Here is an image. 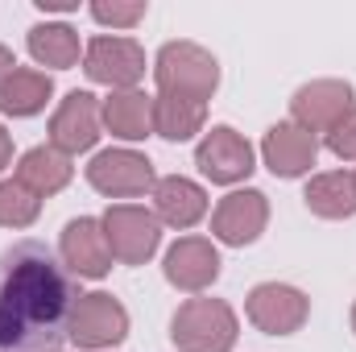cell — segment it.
Here are the masks:
<instances>
[{"instance_id":"5","label":"cell","mask_w":356,"mask_h":352,"mask_svg":"<svg viewBox=\"0 0 356 352\" xmlns=\"http://www.w3.org/2000/svg\"><path fill=\"white\" fill-rule=\"evenodd\" d=\"M83 71L91 83H104L112 91H137L145 79V50L133 38H91L83 46Z\"/></svg>"},{"instance_id":"27","label":"cell","mask_w":356,"mask_h":352,"mask_svg":"<svg viewBox=\"0 0 356 352\" xmlns=\"http://www.w3.org/2000/svg\"><path fill=\"white\" fill-rule=\"evenodd\" d=\"M42 13H75L79 8V0H33Z\"/></svg>"},{"instance_id":"3","label":"cell","mask_w":356,"mask_h":352,"mask_svg":"<svg viewBox=\"0 0 356 352\" xmlns=\"http://www.w3.org/2000/svg\"><path fill=\"white\" fill-rule=\"evenodd\" d=\"M236 336L241 323L224 298H186L170 315V344L178 352H232Z\"/></svg>"},{"instance_id":"30","label":"cell","mask_w":356,"mask_h":352,"mask_svg":"<svg viewBox=\"0 0 356 352\" xmlns=\"http://www.w3.org/2000/svg\"><path fill=\"white\" fill-rule=\"evenodd\" d=\"M353 178H356V175H353Z\"/></svg>"},{"instance_id":"13","label":"cell","mask_w":356,"mask_h":352,"mask_svg":"<svg viewBox=\"0 0 356 352\" xmlns=\"http://www.w3.org/2000/svg\"><path fill=\"white\" fill-rule=\"evenodd\" d=\"M348 108H353V83L348 79H311L290 95V120L315 137L327 133Z\"/></svg>"},{"instance_id":"10","label":"cell","mask_w":356,"mask_h":352,"mask_svg":"<svg viewBox=\"0 0 356 352\" xmlns=\"http://www.w3.org/2000/svg\"><path fill=\"white\" fill-rule=\"evenodd\" d=\"M269 224V199L266 191L257 186H245V191H232L216 203L211 211V237L220 245H232V249H245L253 245Z\"/></svg>"},{"instance_id":"9","label":"cell","mask_w":356,"mask_h":352,"mask_svg":"<svg viewBox=\"0 0 356 352\" xmlns=\"http://www.w3.org/2000/svg\"><path fill=\"white\" fill-rule=\"evenodd\" d=\"M129 336V311L116 294L108 290H91L79 298L75 319H71V344L83 352H99V349H116Z\"/></svg>"},{"instance_id":"22","label":"cell","mask_w":356,"mask_h":352,"mask_svg":"<svg viewBox=\"0 0 356 352\" xmlns=\"http://www.w3.org/2000/svg\"><path fill=\"white\" fill-rule=\"evenodd\" d=\"M207 125V104L199 99H182V95H154V133L166 141H191L195 133H203Z\"/></svg>"},{"instance_id":"16","label":"cell","mask_w":356,"mask_h":352,"mask_svg":"<svg viewBox=\"0 0 356 352\" xmlns=\"http://www.w3.org/2000/svg\"><path fill=\"white\" fill-rule=\"evenodd\" d=\"M154 216H158V224H166L175 232H186V228H195L207 216V191L195 178H182V175L158 178V186H154Z\"/></svg>"},{"instance_id":"24","label":"cell","mask_w":356,"mask_h":352,"mask_svg":"<svg viewBox=\"0 0 356 352\" xmlns=\"http://www.w3.org/2000/svg\"><path fill=\"white\" fill-rule=\"evenodd\" d=\"M91 17L99 21V25H112V29H133L137 21H145V4L141 0H133V4H108V0H95L88 8Z\"/></svg>"},{"instance_id":"17","label":"cell","mask_w":356,"mask_h":352,"mask_svg":"<svg viewBox=\"0 0 356 352\" xmlns=\"http://www.w3.org/2000/svg\"><path fill=\"white\" fill-rule=\"evenodd\" d=\"M104 129L120 141H145L154 133V95L145 91H112L99 108Z\"/></svg>"},{"instance_id":"20","label":"cell","mask_w":356,"mask_h":352,"mask_svg":"<svg viewBox=\"0 0 356 352\" xmlns=\"http://www.w3.org/2000/svg\"><path fill=\"white\" fill-rule=\"evenodd\" d=\"M29 54L38 67H54V71H71L83 54L79 33L67 21H42L29 29Z\"/></svg>"},{"instance_id":"4","label":"cell","mask_w":356,"mask_h":352,"mask_svg":"<svg viewBox=\"0 0 356 352\" xmlns=\"http://www.w3.org/2000/svg\"><path fill=\"white\" fill-rule=\"evenodd\" d=\"M99 224H104L112 262H120V265H145L158 253V245H162V224L141 203H112Z\"/></svg>"},{"instance_id":"7","label":"cell","mask_w":356,"mask_h":352,"mask_svg":"<svg viewBox=\"0 0 356 352\" xmlns=\"http://www.w3.org/2000/svg\"><path fill=\"white\" fill-rule=\"evenodd\" d=\"M88 182L104 199H137V195H154L158 175L154 162L137 150H104L88 162Z\"/></svg>"},{"instance_id":"2","label":"cell","mask_w":356,"mask_h":352,"mask_svg":"<svg viewBox=\"0 0 356 352\" xmlns=\"http://www.w3.org/2000/svg\"><path fill=\"white\" fill-rule=\"evenodd\" d=\"M154 79H158V95H182L207 104L220 88V63L199 42H166L154 58Z\"/></svg>"},{"instance_id":"6","label":"cell","mask_w":356,"mask_h":352,"mask_svg":"<svg viewBox=\"0 0 356 352\" xmlns=\"http://www.w3.org/2000/svg\"><path fill=\"white\" fill-rule=\"evenodd\" d=\"M245 315L257 332L266 336H294L302 332V323L311 319V298L298 290V286H286V282H261L249 290L245 298Z\"/></svg>"},{"instance_id":"15","label":"cell","mask_w":356,"mask_h":352,"mask_svg":"<svg viewBox=\"0 0 356 352\" xmlns=\"http://www.w3.org/2000/svg\"><path fill=\"white\" fill-rule=\"evenodd\" d=\"M58 257L75 278H104L112 269V249H108L104 224L95 216L67 220V228L58 237Z\"/></svg>"},{"instance_id":"12","label":"cell","mask_w":356,"mask_h":352,"mask_svg":"<svg viewBox=\"0 0 356 352\" xmlns=\"http://www.w3.org/2000/svg\"><path fill=\"white\" fill-rule=\"evenodd\" d=\"M261 162L273 178H302L311 175V166L319 162V137L307 133L294 120H277L266 129L261 141Z\"/></svg>"},{"instance_id":"28","label":"cell","mask_w":356,"mask_h":352,"mask_svg":"<svg viewBox=\"0 0 356 352\" xmlns=\"http://www.w3.org/2000/svg\"><path fill=\"white\" fill-rule=\"evenodd\" d=\"M8 162H13V137H8V133H4V125H0V170H4Z\"/></svg>"},{"instance_id":"26","label":"cell","mask_w":356,"mask_h":352,"mask_svg":"<svg viewBox=\"0 0 356 352\" xmlns=\"http://www.w3.org/2000/svg\"><path fill=\"white\" fill-rule=\"evenodd\" d=\"M13 71H17V58H13V50L0 42V91H4V83L13 79Z\"/></svg>"},{"instance_id":"11","label":"cell","mask_w":356,"mask_h":352,"mask_svg":"<svg viewBox=\"0 0 356 352\" xmlns=\"http://www.w3.org/2000/svg\"><path fill=\"white\" fill-rule=\"evenodd\" d=\"M99 108H104V104H99L91 91L75 88L58 108H54V116H50V145H54L58 154H67V158L88 154L91 145L99 141V125H104Z\"/></svg>"},{"instance_id":"29","label":"cell","mask_w":356,"mask_h":352,"mask_svg":"<svg viewBox=\"0 0 356 352\" xmlns=\"http://www.w3.org/2000/svg\"><path fill=\"white\" fill-rule=\"evenodd\" d=\"M353 336H356V303H353Z\"/></svg>"},{"instance_id":"14","label":"cell","mask_w":356,"mask_h":352,"mask_svg":"<svg viewBox=\"0 0 356 352\" xmlns=\"http://www.w3.org/2000/svg\"><path fill=\"white\" fill-rule=\"evenodd\" d=\"M166 282L182 294H203L220 278V249L207 237H178L162 262Z\"/></svg>"},{"instance_id":"18","label":"cell","mask_w":356,"mask_h":352,"mask_svg":"<svg viewBox=\"0 0 356 352\" xmlns=\"http://www.w3.org/2000/svg\"><path fill=\"white\" fill-rule=\"evenodd\" d=\"M302 203L319 220H353L356 216V178L348 170L311 175L307 191H302Z\"/></svg>"},{"instance_id":"25","label":"cell","mask_w":356,"mask_h":352,"mask_svg":"<svg viewBox=\"0 0 356 352\" xmlns=\"http://www.w3.org/2000/svg\"><path fill=\"white\" fill-rule=\"evenodd\" d=\"M323 141H327V150H332L340 162H356V104L323 133Z\"/></svg>"},{"instance_id":"21","label":"cell","mask_w":356,"mask_h":352,"mask_svg":"<svg viewBox=\"0 0 356 352\" xmlns=\"http://www.w3.org/2000/svg\"><path fill=\"white\" fill-rule=\"evenodd\" d=\"M54 95V79L46 71H33V67H17L13 79L0 91V112L13 116V120H25V116H38Z\"/></svg>"},{"instance_id":"8","label":"cell","mask_w":356,"mask_h":352,"mask_svg":"<svg viewBox=\"0 0 356 352\" xmlns=\"http://www.w3.org/2000/svg\"><path fill=\"white\" fill-rule=\"evenodd\" d=\"M195 166H199V175L211 178L216 186H236V182H245L257 170V154H253V145L232 125H216L195 145Z\"/></svg>"},{"instance_id":"23","label":"cell","mask_w":356,"mask_h":352,"mask_svg":"<svg viewBox=\"0 0 356 352\" xmlns=\"http://www.w3.org/2000/svg\"><path fill=\"white\" fill-rule=\"evenodd\" d=\"M42 216V199L29 191V186H21L17 178H4L0 182V228H29L33 220Z\"/></svg>"},{"instance_id":"19","label":"cell","mask_w":356,"mask_h":352,"mask_svg":"<svg viewBox=\"0 0 356 352\" xmlns=\"http://www.w3.org/2000/svg\"><path fill=\"white\" fill-rule=\"evenodd\" d=\"M71 178H75L71 158H67V154H58L54 145H33V150H25V154H21V162H17V182H21V186H29L38 199L58 195Z\"/></svg>"},{"instance_id":"1","label":"cell","mask_w":356,"mask_h":352,"mask_svg":"<svg viewBox=\"0 0 356 352\" xmlns=\"http://www.w3.org/2000/svg\"><path fill=\"white\" fill-rule=\"evenodd\" d=\"M79 282L46 241L0 253V352H63L79 307Z\"/></svg>"}]
</instances>
